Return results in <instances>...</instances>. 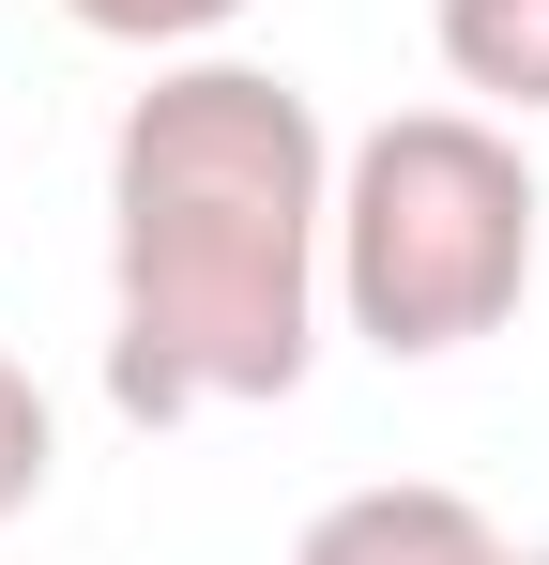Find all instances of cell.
<instances>
[{
    "mask_svg": "<svg viewBox=\"0 0 549 565\" xmlns=\"http://www.w3.org/2000/svg\"><path fill=\"white\" fill-rule=\"evenodd\" d=\"M336 122L274 62H153L107 138V397L138 428L260 413L336 321Z\"/></svg>",
    "mask_w": 549,
    "mask_h": 565,
    "instance_id": "6da1fadb",
    "label": "cell"
},
{
    "mask_svg": "<svg viewBox=\"0 0 549 565\" xmlns=\"http://www.w3.org/2000/svg\"><path fill=\"white\" fill-rule=\"evenodd\" d=\"M535 245H549V184L519 153V122L488 107H397L336 153V321L397 367H443L473 337H504L535 306Z\"/></svg>",
    "mask_w": 549,
    "mask_h": 565,
    "instance_id": "7a4b0ae2",
    "label": "cell"
},
{
    "mask_svg": "<svg viewBox=\"0 0 549 565\" xmlns=\"http://www.w3.org/2000/svg\"><path fill=\"white\" fill-rule=\"evenodd\" d=\"M488 551H504V520H488L473 489H443V473L336 489V504L290 535V565H488Z\"/></svg>",
    "mask_w": 549,
    "mask_h": 565,
    "instance_id": "3957f363",
    "label": "cell"
},
{
    "mask_svg": "<svg viewBox=\"0 0 549 565\" xmlns=\"http://www.w3.org/2000/svg\"><path fill=\"white\" fill-rule=\"evenodd\" d=\"M428 46L488 122H549V0H443Z\"/></svg>",
    "mask_w": 549,
    "mask_h": 565,
    "instance_id": "277c9868",
    "label": "cell"
},
{
    "mask_svg": "<svg viewBox=\"0 0 549 565\" xmlns=\"http://www.w3.org/2000/svg\"><path fill=\"white\" fill-rule=\"evenodd\" d=\"M92 46H138V62H198V46H229L245 31V0H62Z\"/></svg>",
    "mask_w": 549,
    "mask_h": 565,
    "instance_id": "5b68a950",
    "label": "cell"
},
{
    "mask_svg": "<svg viewBox=\"0 0 549 565\" xmlns=\"http://www.w3.org/2000/svg\"><path fill=\"white\" fill-rule=\"evenodd\" d=\"M46 473H62V413H46V382L0 352V535L46 504Z\"/></svg>",
    "mask_w": 549,
    "mask_h": 565,
    "instance_id": "8992f818",
    "label": "cell"
},
{
    "mask_svg": "<svg viewBox=\"0 0 549 565\" xmlns=\"http://www.w3.org/2000/svg\"><path fill=\"white\" fill-rule=\"evenodd\" d=\"M488 565H549V551H519V535H504V551H488Z\"/></svg>",
    "mask_w": 549,
    "mask_h": 565,
    "instance_id": "52a82bcc",
    "label": "cell"
}]
</instances>
